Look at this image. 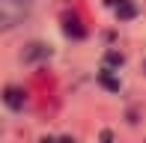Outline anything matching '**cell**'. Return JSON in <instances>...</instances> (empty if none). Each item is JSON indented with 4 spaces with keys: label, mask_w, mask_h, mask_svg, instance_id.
<instances>
[{
    "label": "cell",
    "mask_w": 146,
    "mask_h": 143,
    "mask_svg": "<svg viewBox=\"0 0 146 143\" xmlns=\"http://www.w3.org/2000/svg\"><path fill=\"white\" fill-rule=\"evenodd\" d=\"M104 63H108V66H122V63H125V57L122 54H119V51H108V57H104Z\"/></svg>",
    "instance_id": "7"
},
{
    "label": "cell",
    "mask_w": 146,
    "mask_h": 143,
    "mask_svg": "<svg viewBox=\"0 0 146 143\" xmlns=\"http://www.w3.org/2000/svg\"><path fill=\"white\" fill-rule=\"evenodd\" d=\"M48 57H51V48H48V45H42V42H30L27 48H24L21 60H24V63H39V60H48Z\"/></svg>",
    "instance_id": "4"
},
{
    "label": "cell",
    "mask_w": 146,
    "mask_h": 143,
    "mask_svg": "<svg viewBox=\"0 0 146 143\" xmlns=\"http://www.w3.org/2000/svg\"><path fill=\"white\" fill-rule=\"evenodd\" d=\"M63 33L69 36V39H84V36H87V27H84L81 15L66 12V15H63Z\"/></svg>",
    "instance_id": "2"
},
{
    "label": "cell",
    "mask_w": 146,
    "mask_h": 143,
    "mask_svg": "<svg viewBox=\"0 0 146 143\" xmlns=\"http://www.w3.org/2000/svg\"><path fill=\"white\" fill-rule=\"evenodd\" d=\"M98 83H102L104 89H110V93H116V89H119V77L113 75V69H110V66H104L102 72H98Z\"/></svg>",
    "instance_id": "6"
},
{
    "label": "cell",
    "mask_w": 146,
    "mask_h": 143,
    "mask_svg": "<svg viewBox=\"0 0 146 143\" xmlns=\"http://www.w3.org/2000/svg\"><path fill=\"white\" fill-rule=\"evenodd\" d=\"M3 105L9 110H24V105H27V93H24L21 87H6L3 89Z\"/></svg>",
    "instance_id": "3"
},
{
    "label": "cell",
    "mask_w": 146,
    "mask_h": 143,
    "mask_svg": "<svg viewBox=\"0 0 146 143\" xmlns=\"http://www.w3.org/2000/svg\"><path fill=\"white\" fill-rule=\"evenodd\" d=\"M30 15V0H0V30H15Z\"/></svg>",
    "instance_id": "1"
},
{
    "label": "cell",
    "mask_w": 146,
    "mask_h": 143,
    "mask_svg": "<svg viewBox=\"0 0 146 143\" xmlns=\"http://www.w3.org/2000/svg\"><path fill=\"white\" fill-rule=\"evenodd\" d=\"M110 6H113L119 21H131V18L137 15V6L131 3V0H110Z\"/></svg>",
    "instance_id": "5"
}]
</instances>
